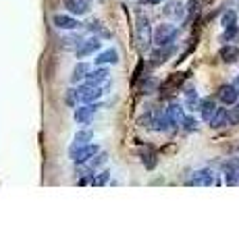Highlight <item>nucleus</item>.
Listing matches in <instances>:
<instances>
[{
  "label": "nucleus",
  "mask_w": 239,
  "mask_h": 249,
  "mask_svg": "<svg viewBox=\"0 0 239 249\" xmlns=\"http://www.w3.org/2000/svg\"><path fill=\"white\" fill-rule=\"evenodd\" d=\"M100 46H102V42H100L98 37H90V40H83L79 44V48L75 50V54H77V58H86V56H90V54L98 52Z\"/></svg>",
  "instance_id": "nucleus-8"
},
{
  "label": "nucleus",
  "mask_w": 239,
  "mask_h": 249,
  "mask_svg": "<svg viewBox=\"0 0 239 249\" xmlns=\"http://www.w3.org/2000/svg\"><path fill=\"white\" fill-rule=\"evenodd\" d=\"M177 27L171 25V23H160L156 25V29H152V42L156 46H168L177 40Z\"/></svg>",
  "instance_id": "nucleus-1"
},
{
  "label": "nucleus",
  "mask_w": 239,
  "mask_h": 249,
  "mask_svg": "<svg viewBox=\"0 0 239 249\" xmlns=\"http://www.w3.org/2000/svg\"><path fill=\"white\" fill-rule=\"evenodd\" d=\"M140 2H142V4H158L160 0H140Z\"/></svg>",
  "instance_id": "nucleus-34"
},
{
  "label": "nucleus",
  "mask_w": 239,
  "mask_h": 249,
  "mask_svg": "<svg viewBox=\"0 0 239 249\" xmlns=\"http://www.w3.org/2000/svg\"><path fill=\"white\" fill-rule=\"evenodd\" d=\"M94 60H96V65H98V67H104V65H117V62H119V52H117V48H109V50L100 52Z\"/></svg>",
  "instance_id": "nucleus-18"
},
{
  "label": "nucleus",
  "mask_w": 239,
  "mask_h": 249,
  "mask_svg": "<svg viewBox=\"0 0 239 249\" xmlns=\"http://www.w3.org/2000/svg\"><path fill=\"white\" fill-rule=\"evenodd\" d=\"M196 110L202 112V121H204V123H210V119L214 116V112H217V104H214L212 98H202V100H198Z\"/></svg>",
  "instance_id": "nucleus-10"
},
{
  "label": "nucleus",
  "mask_w": 239,
  "mask_h": 249,
  "mask_svg": "<svg viewBox=\"0 0 239 249\" xmlns=\"http://www.w3.org/2000/svg\"><path fill=\"white\" fill-rule=\"evenodd\" d=\"M140 91L142 93H154V91H158V81L154 79V77H146V79H142V83H140Z\"/></svg>",
  "instance_id": "nucleus-26"
},
{
  "label": "nucleus",
  "mask_w": 239,
  "mask_h": 249,
  "mask_svg": "<svg viewBox=\"0 0 239 249\" xmlns=\"http://www.w3.org/2000/svg\"><path fill=\"white\" fill-rule=\"evenodd\" d=\"M90 71V65L88 62H77L73 73H71V83H81L83 79H86V75Z\"/></svg>",
  "instance_id": "nucleus-23"
},
{
  "label": "nucleus",
  "mask_w": 239,
  "mask_h": 249,
  "mask_svg": "<svg viewBox=\"0 0 239 249\" xmlns=\"http://www.w3.org/2000/svg\"><path fill=\"white\" fill-rule=\"evenodd\" d=\"M86 164H88V166H90V168L96 173V170H98L100 166H104V164H106V154H104V152H98V154H94V156H92V158L86 162Z\"/></svg>",
  "instance_id": "nucleus-27"
},
{
  "label": "nucleus",
  "mask_w": 239,
  "mask_h": 249,
  "mask_svg": "<svg viewBox=\"0 0 239 249\" xmlns=\"http://www.w3.org/2000/svg\"><path fill=\"white\" fill-rule=\"evenodd\" d=\"M65 102L69 104V106H77V91H75V88H69L67 89V96H65Z\"/></svg>",
  "instance_id": "nucleus-32"
},
{
  "label": "nucleus",
  "mask_w": 239,
  "mask_h": 249,
  "mask_svg": "<svg viewBox=\"0 0 239 249\" xmlns=\"http://www.w3.org/2000/svg\"><path fill=\"white\" fill-rule=\"evenodd\" d=\"M239 34V27L237 25H231V27H225V34L221 36V42H229V40H233V37Z\"/></svg>",
  "instance_id": "nucleus-31"
},
{
  "label": "nucleus",
  "mask_w": 239,
  "mask_h": 249,
  "mask_svg": "<svg viewBox=\"0 0 239 249\" xmlns=\"http://www.w3.org/2000/svg\"><path fill=\"white\" fill-rule=\"evenodd\" d=\"M214 183H217V175H214V170H210V168L194 170L191 177L187 178V185H196V187H210Z\"/></svg>",
  "instance_id": "nucleus-3"
},
{
  "label": "nucleus",
  "mask_w": 239,
  "mask_h": 249,
  "mask_svg": "<svg viewBox=\"0 0 239 249\" xmlns=\"http://www.w3.org/2000/svg\"><path fill=\"white\" fill-rule=\"evenodd\" d=\"M150 129H152V131H168V129H171V123H168V116H166L165 110H160V108L152 110Z\"/></svg>",
  "instance_id": "nucleus-9"
},
{
  "label": "nucleus",
  "mask_w": 239,
  "mask_h": 249,
  "mask_svg": "<svg viewBox=\"0 0 239 249\" xmlns=\"http://www.w3.org/2000/svg\"><path fill=\"white\" fill-rule=\"evenodd\" d=\"M83 42V37L81 36H67V37H63V40H60V48L63 50H77L79 48V44Z\"/></svg>",
  "instance_id": "nucleus-25"
},
{
  "label": "nucleus",
  "mask_w": 239,
  "mask_h": 249,
  "mask_svg": "<svg viewBox=\"0 0 239 249\" xmlns=\"http://www.w3.org/2000/svg\"><path fill=\"white\" fill-rule=\"evenodd\" d=\"M86 83H90V85H100V83H104V81H109V69H104V67H98V69H94V71H88V75H86V79H83Z\"/></svg>",
  "instance_id": "nucleus-16"
},
{
  "label": "nucleus",
  "mask_w": 239,
  "mask_h": 249,
  "mask_svg": "<svg viewBox=\"0 0 239 249\" xmlns=\"http://www.w3.org/2000/svg\"><path fill=\"white\" fill-rule=\"evenodd\" d=\"M100 152V147L96 143H86V145H81V147H77V150L69 156L73 162H75V166H79V164H86V162L92 158L94 154Z\"/></svg>",
  "instance_id": "nucleus-6"
},
{
  "label": "nucleus",
  "mask_w": 239,
  "mask_h": 249,
  "mask_svg": "<svg viewBox=\"0 0 239 249\" xmlns=\"http://www.w3.org/2000/svg\"><path fill=\"white\" fill-rule=\"evenodd\" d=\"M65 9L71 13V15L81 17V15H88L90 13L92 2H90V0H65Z\"/></svg>",
  "instance_id": "nucleus-11"
},
{
  "label": "nucleus",
  "mask_w": 239,
  "mask_h": 249,
  "mask_svg": "<svg viewBox=\"0 0 239 249\" xmlns=\"http://www.w3.org/2000/svg\"><path fill=\"white\" fill-rule=\"evenodd\" d=\"M181 124H183V131H187V133H191V131H196V129H198V119H194V116H187V114H183Z\"/></svg>",
  "instance_id": "nucleus-30"
},
{
  "label": "nucleus",
  "mask_w": 239,
  "mask_h": 249,
  "mask_svg": "<svg viewBox=\"0 0 239 249\" xmlns=\"http://www.w3.org/2000/svg\"><path fill=\"white\" fill-rule=\"evenodd\" d=\"M227 114H229L227 108H217V112H214V116L210 119V127L212 129L227 127Z\"/></svg>",
  "instance_id": "nucleus-24"
},
{
  "label": "nucleus",
  "mask_w": 239,
  "mask_h": 249,
  "mask_svg": "<svg viewBox=\"0 0 239 249\" xmlns=\"http://www.w3.org/2000/svg\"><path fill=\"white\" fill-rule=\"evenodd\" d=\"M163 13L166 15V17H175V19H183L185 17V6L181 2H177V0H171V2L165 4Z\"/></svg>",
  "instance_id": "nucleus-20"
},
{
  "label": "nucleus",
  "mask_w": 239,
  "mask_h": 249,
  "mask_svg": "<svg viewBox=\"0 0 239 249\" xmlns=\"http://www.w3.org/2000/svg\"><path fill=\"white\" fill-rule=\"evenodd\" d=\"M219 56H221V60L222 62H235L237 58H239V48L237 46H231V44H227V46H222V48L219 50Z\"/></svg>",
  "instance_id": "nucleus-22"
},
{
  "label": "nucleus",
  "mask_w": 239,
  "mask_h": 249,
  "mask_svg": "<svg viewBox=\"0 0 239 249\" xmlns=\"http://www.w3.org/2000/svg\"><path fill=\"white\" fill-rule=\"evenodd\" d=\"M187 6H189V9H187L189 17H194V15L198 13V6H200V2H198V0H189V2H187Z\"/></svg>",
  "instance_id": "nucleus-33"
},
{
  "label": "nucleus",
  "mask_w": 239,
  "mask_h": 249,
  "mask_svg": "<svg viewBox=\"0 0 239 249\" xmlns=\"http://www.w3.org/2000/svg\"><path fill=\"white\" fill-rule=\"evenodd\" d=\"M135 42H137V48L142 52H148L150 46H152V25L146 17L137 19V27H135Z\"/></svg>",
  "instance_id": "nucleus-2"
},
{
  "label": "nucleus",
  "mask_w": 239,
  "mask_h": 249,
  "mask_svg": "<svg viewBox=\"0 0 239 249\" xmlns=\"http://www.w3.org/2000/svg\"><path fill=\"white\" fill-rule=\"evenodd\" d=\"M102 108L100 102H90V104H81V106H75V121L79 124H88L92 119H94V114Z\"/></svg>",
  "instance_id": "nucleus-5"
},
{
  "label": "nucleus",
  "mask_w": 239,
  "mask_h": 249,
  "mask_svg": "<svg viewBox=\"0 0 239 249\" xmlns=\"http://www.w3.org/2000/svg\"><path fill=\"white\" fill-rule=\"evenodd\" d=\"M77 102H81V104H90V102H98L100 98H102V89H100V85H81V88H77Z\"/></svg>",
  "instance_id": "nucleus-4"
},
{
  "label": "nucleus",
  "mask_w": 239,
  "mask_h": 249,
  "mask_svg": "<svg viewBox=\"0 0 239 249\" xmlns=\"http://www.w3.org/2000/svg\"><path fill=\"white\" fill-rule=\"evenodd\" d=\"M109 178H110V170H102V173H98V175L92 177L90 183L94 185V187H102V185L109 183Z\"/></svg>",
  "instance_id": "nucleus-28"
},
{
  "label": "nucleus",
  "mask_w": 239,
  "mask_h": 249,
  "mask_svg": "<svg viewBox=\"0 0 239 249\" xmlns=\"http://www.w3.org/2000/svg\"><path fill=\"white\" fill-rule=\"evenodd\" d=\"M219 100H221L222 104H227V106L235 104L237 100H239V89L235 88L233 83H227V85H222V88L219 89Z\"/></svg>",
  "instance_id": "nucleus-12"
},
{
  "label": "nucleus",
  "mask_w": 239,
  "mask_h": 249,
  "mask_svg": "<svg viewBox=\"0 0 239 249\" xmlns=\"http://www.w3.org/2000/svg\"><path fill=\"white\" fill-rule=\"evenodd\" d=\"M225 183L227 185L239 183V160H231L225 164Z\"/></svg>",
  "instance_id": "nucleus-19"
},
{
  "label": "nucleus",
  "mask_w": 239,
  "mask_h": 249,
  "mask_svg": "<svg viewBox=\"0 0 239 249\" xmlns=\"http://www.w3.org/2000/svg\"><path fill=\"white\" fill-rule=\"evenodd\" d=\"M52 23H55V27H58V29H67V31H73V29H77L81 25L79 21L75 19V15H65V13H56L55 17H52Z\"/></svg>",
  "instance_id": "nucleus-7"
},
{
  "label": "nucleus",
  "mask_w": 239,
  "mask_h": 249,
  "mask_svg": "<svg viewBox=\"0 0 239 249\" xmlns=\"http://www.w3.org/2000/svg\"><path fill=\"white\" fill-rule=\"evenodd\" d=\"M221 23H222V27H231V25H237V11H227V13H222V17H221Z\"/></svg>",
  "instance_id": "nucleus-29"
},
{
  "label": "nucleus",
  "mask_w": 239,
  "mask_h": 249,
  "mask_svg": "<svg viewBox=\"0 0 239 249\" xmlns=\"http://www.w3.org/2000/svg\"><path fill=\"white\" fill-rule=\"evenodd\" d=\"M173 54H175L173 44H168V46H158V48L152 50V54H150L152 65H163V62H166L168 58L173 56Z\"/></svg>",
  "instance_id": "nucleus-13"
},
{
  "label": "nucleus",
  "mask_w": 239,
  "mask_h": 249,
  "mask_svg": "<svg viewBox=\"0 0 239 249\" xmlns=\"http://www.w3.org/2000/svg\"><path fill=\"white\" fill-rule=\"evenodd\" d=\"M142 164L148 168V170H154L158 164V154L156 150H152V147H144V152H142Z\"/></svg>",
  "instance_id": "nucleus-21"
},
{
  "label": "nucleus",
  "mask_w": 239,
  "mask_h": 249,
  "mask_svg": "<svg viewBox=\"0 0 239 249\" xmlns=\"http://www.w3.org/2000/svg\"><path fill=\"white\" fill-rule=\"evenodd\" d=\"M165 112H166V116H168V123H171V129H177L181 124V119H183V106L181 104H177V102H173V104H168V108H165Z\"/></svg>",
  "instance_id": "nucleus-15"
},
{
  "label": "nucleus",
  "mask_w": 239,
  "mask_h": 249,
  "mask_svg": "<svg viewBox=\"0 0 239 249\" xmlns=\"http://www.w3.org/2000/svg\"><path fill=\"white\" fill-rule=\"evenodd\" d=\"M185 79H187V73H173L171 77H166V79L158 85V89L165 91V93H166V91H173V89L179 88V85H181Z\"/></svg>",
  "instance_id": "nucleus-14"
},
{
  "label": "nucleus",
  "mask_w": 239,
  "mask_h": 249,
  "mask_svg": "<svg viewBox=\"0 0 239 249\" xmlns=\"http://www.w3.org/2000/svg\"><path fill=\"white\" fill-rule=\"evenodd\" d=\"M92 139H94V133H92L90 129H81L79 133H77L75 137H73V143L69 145V156H71L77 147H81V145H86V143H90Z\"/></svg>",
  "instance_id": "nucleus-17"
}]
</instances>
